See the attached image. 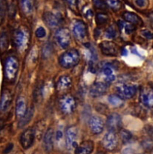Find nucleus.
<instances>
[{"label":"nucleus","instance_id":"nucleus-16","mask_svg":"<svg viewBox=\"0 0 153 154\" xmlns=\"http://www.w3.org/2000/svg\"><path fill=\"white\" fill-rule=\"evenodd\" d=\"M140 101L148 108H153V89L144 88L140 91Z\"/></svg>","mask_w":153,"mask_h":154},{"label":"nucleus","instance_id":"nucleus-18","mask_svg":"<svg viewBox=\"0 0 153 154\" xmlns=\"http://www.w3.org/2000/svg\"><path fill=\"white\" fill-rule=\"evenodd\" d=\"M72 85V79L69 76L64 75L59 78L56 85V88L59 92H65L69 90Z\"/></svg>","mask_w":153,"mask_h":154},{"label":"nucleus","instance_id":"nucleus-33","mask_svg":"<svg viewBox=\"0 0 153 154\" xmlns=\"http://www.w3.org/2000/svg\"><path fill=\"white\" fill-rule=\"evenodd\" d=\"M8 46V36L5 33H3L0 37V47L3 50H5Z\"/></svg>","mask_w":153,"mask_h":154},{"label":"nucleus","instance_id":"nucleus-31","mask_svg":"<svg viewBox=\"0 0 153 154\" xmlns=\"http://www.w3.org/2000/svg\"><path fill=\"white\" fill-rule=\"evenodd\" d=\"M117 33H118V31H117V29L116 28V26L114 25H112L110 26L107 29L106 32H105V35H106L107 38L113 39V38H115L117 36Z\"/></svg>","mask_w":153,"mask_h":154},{"label":"nucleus","instance_id":"nucleus-17","mask_svg":"<svg viewBox=\"0 0 153 154\" xmlns=\"http://www.w3.org/2000/svg\"><path fill=\"white\" fill-rule=\"evenodd\" d=\"M94 150V143L91 140H86L80 143L75 149V154H91Z\"/></svg>","mask_w":153,"mask_h":154},{"label":"nucleus","instance_id":"nucleus-14","mask_svg":"<svg viewBox=\"0 0 153 154\" xmlns=\"http://www.w3.org/2000/svg\"><path fill=\"white\" fill-rule=\"evenodd\" d=\"M107 128L109 131L119 130L122 128V118L119 114L112 113L107 117Z\"/></svg>","mask_w":153,"mask_h":154},{"label":"nucleus","instance_id":"nucleus-13","mask_svg":"<svg viewBox=\"0 0 153 154\" xmlns=\"http://www.w3.org/2000/svg\"><path fill=\"white\" fill-rule=\"evenodd\" d=\"M107 88V83H106L105 82H95L91 86L89 94L94 98L100 97L106 94Z\"/></svg>","mask_w":153,"mask_h":154},{"label":"nucleus","instance_id":"nucleus-3","mask_svg":"<svg viewBox=\"0 0 153 154\" xmlns=\"http://www.w3.org/2000/svg\"><path fill=\"white\" fill-rule=\"evenodd\" d=\"M59 107L64 115H72L75 112L77 107L75 98L70 94L62 95L59 100Z\"/></svg>","mask_w":153,"mask_h":154},{"label":"nucleus","instance_id":"nucleus-2","mask_svg":"<svg viewBox=\"0 0 153 154\" xmlns=\"http://www.w3.org/2000/svg\"><path fill=\"white\" fill-rule=\"evenodd\" d=\"M19 62L14 56H9L5 63V76L7 81L13 82L18 76Z\"/></svg>","mask_w":153,"mask_h":154},{"label":"nucleus","instance_id":"nucleus-36","mask_svg":"<svg viewBox=\"0 0 153 154\" xmlns=\"http://www.w3.org/2000/svg\"><path fill=\"white\" fill-rule=\"evenodd\" d=\"M134 2H135L136 5L140 8H146L149 5V0H135Z\"/></svg>","mask_w":153,"mask_h":154},{"label":"nucleus","instance_id":"nucleus-25","mask_svg":"<svg viewBox=\"0 0 153 154\" xmlns=\"http://www.w3.org/2000/svg\"><path fill=\"white\" fill-rule=\"evenodd\" d=\"M34 115V109L33 108L31 107L30 109H28L26 111L25 115H24L23 118H21L19 122V127H24V126H26L28 123H29V121H31V119L32 118V116Z\"/></svg>","mask_w":153,"mask_h":154},{"label":"nucleus","instance_id":"nucleus-23","mask_svg":"<svg viewBox=\"0 0 153 154\" xmlns=\"http://www.w3.org/2000/svg\"><path fill=\"white\" fill-rule=\"evenodd\" d=\"M27 108H26V103L25 98L24 97H19L17 100L16 105V115L18 118L21 119V118L25 115Z\"/></svg>","mask_w":153,"mask_h":154},{"label":"nucleus","instance_id":"nucleus-4","mask_svg":"<svg viewBox=\"0 0 153 154\" xmlns=\"http://www.w3.org/2000/svg\"><path fill=\"white\" fill-rule=\"evenodd\" d=\"M29 31L25 26H21L14 32V44L20 50H24L29 41Z\"/></svg>","mask_w":153,"mask_h":154},{"label":"nucleus","instance_id":"nucleus-11","mask_svg":"<svg viewBox=\"0 0 153 154\" xmlns=\"http://www.w3.org/2000/svg\"><path fill=\"white\" fill-rule=\"evenodd\" d=\"M99 47L102 53L107 56H116L119 53V47L113 41H102Z\"/></svg>","mask_w":153,"mask_h":154},{"label":"nucleus","instance_id":"nucleus-21","mask_svg":"<svg viewBox=\"0 0 153 154\" xmlns=\"http://www.w3.org/2000/svg\"><path fill=\"white\" fill-rule=\"evenodd\" d=\"M123 19L126 20V22L129 23L134 26H142L143 25V21L141 18L133 12L126 11L123 14Z\"/></svg>","mask_w":153,"mask_h":154},{"label":"nucleus","instance_id":"nucleus-1","mask_svg":"<svg viewBox=\"0 0 153 154\" xmlns=\"http://www.w3.org/2000/svg\"><path fill=\"white\" fill-rule=\"evenodd\" d=\"M80 60V54L77 50L72 49L64 52L59 58L60 65L65 69L72 68L78 64Z\"/></svg>","mask_w":153,"mask_h":154},{"label":"nucleus","instance_id":"nucleus-20","mask_svg":"<svg viewBox=\"0 0 153 154\" xmlns=\"http://www.w3.org/2000/svg\"><path fill=\"white\" fill-rule=\"evenodd\" d=\"M12 101V95L11 93L9 90L5 89L4 91L2 92L1 96V99H0V111H5L7 110L10 106L11 103Z\"/></svg>","mask_w":153,"mask_h":154},{"label":"nucleus","instance_id":"nucleus-12","mask_svg":"<svg viewBox=\"0 0 153 154\" xmlns=\"http://www.w3.org/2000/svg\"><path fill=\"white\" fill-rule=\"evenodd\" d=\"M43 20L49 28L56 29L61 24L62 17L50 11H47L43 15Z\"/></svg>","mask_w":153,"mask_h":154},{"label":"nucleus","instance_id":"nucleus-40","mask_svg":"<svg viewBox=\"0 0 153 154\" xmlns=\"http://www.w3.org/2000/svg\"><path fill=\"white\" fill-rule=\"evenodd\" d=\"M146 130L148 135H149L151 138H153V127H149L148 128H146Z\"/></svg>","mask_w":153,"mask_h":154},{"label":"nucleus","instance_id":"nucleus-41","mask_svg":"<svg viewBox=\"0 0 153 154\" xmlns=\"http://www.w3.org/2000/svg\"><path fill=\"white\" fill-rule=\"evenodd\" d=\"M96 154H106V153H104V152H98V153H97Z\"/></svg>","mask_w":153,"mask_h":154},{"label":"nucleus","instance_id":"nucleus-6","mask_svg":"<svg viewBox=\"0 0 153 154\" xmlns=\"http://www.w3.org/2000/svg\"><path fill=\"white\" fill-rule=\"evenodd\" d=\"M65 145L68 150L75 149L77 146L78 139V129L75 126L69 127L65 131Z\"/></svg>","mask_w":153,"mask_h":154},{"label":"nucleus","instance_id":"nucleus-19","mask_svg":"<svg viewBox=\"0 0 153 154\" xmlns=\"http://www.w3.org/2000/svg\"><path fill=\"white\" fill-rule=\"evenodd\" d=\"M53 139H54V131L52 128L48 129L44 134L43 138V146L46 152L52 151L53 148Z\"/></svg>","mask_w":153,"mask_h":154},{"label":"nucleus","instance_id":"nucleus-5","mask_svg":"<svg viewBox=\"0 0 153 154\" xmlns=\"http://www.w3.org/2000/svg\"><path fill=\"white\" fill-rule=\"evenodd\" d=\"M117 94L123 100L131 99L134 97L137 91V86L128 82H120L116 87Z\"/></svg>","mask_w":153,"mask_h":154},{"label":"nucleus","instance_id":"nucleus-42","mask_svg":"<svg viewBox=\"0 0 153 154\" xmlns=\"http://www.w3.org/2000/svg\"><path fill=\"white\" fill-rule=\"evenodd\" d=\"M152 154H153V150L152 151Z\"/></svg>","mask_w":153,"mask_h":154},{"label":"nucleus","instance_id":"nucleus-27","mask_svg":"<svg viewBox=\"0 0 153 154\" xmlns=\"http://www.w3.org/2000/svg\"><path fill=\"white\" fill-rule=\"evenodd\" d=\"M118 26L120 29H124L126 33L128 34V35H130V34H131L136 30L135 26L132 25L129 23L124 22V21H119Z\"/></svg>","mask_w":153,"mask_h":154},{"label":"nucleus","instance_id":"nucleus-39","mask_svg":"<svg viewBox=\"0 0 153 154\" xmlns=\"http://www.w3.org/2000/svg\"><path fill=\"white\" fill-rule=\"evenodd\" d=\"M71 8H75L77 5V0H64Z\"/></svg>","mask_w":153,"mask_h":154},{"label":"nucleus","instance_id":"nucleus-35","mask_svg":"<svg viewBox=\"0 0 153 154\" xmlns=\"http://www.w3.org/2000/svg\"><path fill=\"white\" fill-rule=\"evenodd\" d=\"M35 35H36L37 38H43L46 36V30L43 27H38L36 29L35 32Z\"/></svg>","mask_w":153,"mask_h":154},{"label":"nucleus","instance_id":"nucleus-32","mask_svg":"<svg viewBox=\"0 0 153 154\" xmlns=\"http://www.w3.org/2000/svg\"><path fill=\"white\" fill-rule=\"evenodd\" d=\"M120 137H121V139L123 140V143L126 144L131 141L132 135L129 131L126 130V129H121L120 130Z\"/></svg>","mask_w":153,"mask_h":154},{"label":"nucleus","instance_id":"nucleus-9","mask_svg":"<svg viewBox=\"0 0 153 154\" xmlns=\"http://www.w3.org/2000/svg\"><path fill=\"white\" fill-rule=\"evenodd\" d=\"M73 33L76 39L83 41L88 36V28L83 21L77 20L73 25Z\"/></svg>","mask_w":153,"mask_h":154},{"label":"nucleus","instance_id":"nucleus-29","mask_svg":"<svg viewBox=\"0 0 153 154\" xmlns=\"http://www.w3.org/2000/svg\"><path fill=\"white\" fill-rule=\"evenodd\" d=\"M107 6H109L111 9L116 11L122 8V3L120 0H104Z\"/></svg>","mask_w":153,"mask_h":154},{"label":"nucleus","instance_id":"nucleus-26","mask_svg":"<svg viewBox=\"0 0 153 154\" xmlns=\"http://www.w3.org/2000/svg\"><path fill=\"white\" fill-rule=\"evenodd\" d=\"M108 101L112 106L115 107H121L124 104V100L118 94H111L108 97Z\"/></svg>","mask_w":153,"mask_h":154},{"label":"nucleus","instance_id":"nucleus-34","mask_svg":"<svg viewBox=\"0 0 153 154\" xmlns=\"http://www.w3.org/2000/svg\"><path fill=\"white\" fill-rule=\"evenodd\" d=\"M94 5L98 9H104L106 8L107 5L104 0H93Z\"/></svg>","mask_w":153,"mask_h":154},{"label":"nucleus","instance_id":"nucleus-37","mask_svg":"<svg viewBox=\"0 0 153 154\" xmlns=\"http://www.w3.org/2000/svg\"><path fill=\"white\" fill-rule=\"evenodd\" d=\"M141 35L146 39H153V32L149 29H143L141 31Z\"/></svg>","mask_w":153,"mask_h":154},{"label":"nucleus","instance_id":"nucleus-30","mask_svg":"<svg viewBox=\"0 0 153 154\" xmlns=\"http://www.w3.org/2000/svg\"><path fill=\"white\" fill-rule=\"evenodd\" d=\"M6 11H7V4L5 0H0V25L4 21L5 17Z\"/></svg>","mask_w":153,"mask_h":154},{"label":"nucleus","instance_id":"nucleus-28","mask_svg":"<svg viewBox=\"0 0 153 154\" xmlns=\"http://www.w3.org/2000/svg\"><path fill=\"white\" fill-rule=\"evenodd\" d=\"M95 20H96V23L98 26L105 25L109 21V17L107 16V14L98 13L95 16Z\"/></svg>","mask_w":153,"mask_h":154},{"label":"nucleus","instance_id":"nucleus-22","mask_svg":"<svg viewBox=\"0 0 153 154\" xmlns=\"http://www.w3.org/2000/svg\"><path fill=\"white\" fill-rule=\"evenodd\" d=\"M102 74L104 76L105 82L110 83L115 80V75L113 74V67L111 64H107L102 67Z\"/></svg>","mask_w":153,"mask_h":154},{"label":"nucleus","instance_id":"nucleus-15","mask_svg":"<svg viewBox=\"0 0 153 154\" xmlns=\"http://www.w3.org/2000/svg\"><path fill=\"white\" fill-rule=\"evenodd\" d=\"M89 126L91 132L95 135L101 133L104 129V122L103 119L98 116L91 117L89 121Z\"/></svg>","mask_w":153,"mask_h":154},{"label":"nucleus","instance_id":"nucleus-10","mask_svg":"<svg viewBox=\"0 0 153 154\" xmlns=\"http://www.w3.org/2000/svg\"><path fill=\"white\" fill-rule=\"evenodd\" d=\"M35 138V130L32 128H28L23 132L21 134L20 141H21V146L25 150L29 149L32 147Z\"/></svg>","mask_w":153,"mask_h":154},{"label":"nucleus","instance_id":"nucleus-38","mask_svg":"<svg viewBox=\"0 0 153 154\" xmlns=\"http://www.w3.org/2000/svg\"><path fill=\"white\" fill-rule=\"evenodd\" d=\"M63 138V130L61 128H59L57 130L56 134V140L57 141H61L62 138Z\"/></svg>","mask_w":153,"mask_h":154},{"label":"nucleus","instance_id":"nucleus-8","mask_svg":"<svg viewBox=\"0 0 153 154\" xmlns=\"http://www.w3.org/2000/svg\"><path fill=\"white\" fill-rule=\"evenodd\" d=\"M55 38L57 44L62 49H67L71 43L70 31L66 28L58 29L55 34Z\"/></svg>","mask_w":153,"mask_h":154},{"label":"nucleus","instance_id":"nucleus-24","mask_svg":"<svg viewBox=\"0 0 153 154\" xmlns=\"http://www.w3.org/2000/svg\"><path fill=\"white\" fill-rule=\"evenodd\" d=\"M21 7L24 14L31 15L35 8V0H21Z\"/></svg>","mask_w":153,"mask_h":154},{"label":"nucleus","instance_id":"nucleus-7","mask_svg":"<svg viewBox=\"0 0 153 154\" xmlns=\"http://www.w3.org/2000/svg\"><path fill=\"white\" fill-rule=\"evenodd\" d=\"M101 144L103 147L106 150H109V151H112V150H115L118 147L119 144L118 136H117L116 132H114V131H108L104 136Z\"/></svg>","mask_w":153,"mask_h":154}]
</instances>
